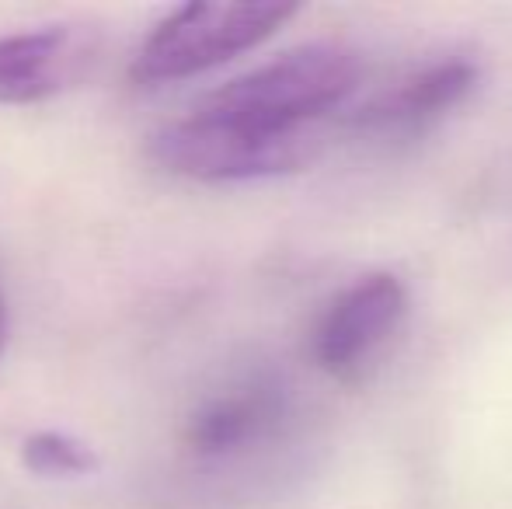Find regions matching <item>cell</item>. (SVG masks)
<instances>
[{"instance_id": "7a4b0ae2", "label": "cell", "mask_w": 512, "mask_h": 509, "mask_svg": "<svg viewBox=\"0 0 512 509\" xmlns=\"http://www.w3.org/2000/svg\"><path fill=\"white\" fill-rule=\"evenodd\" d=\"M297 14L286 0H213L185 4L154 28L133 60L140 84H168L206 74L262 46Z\"/></svg>"}, {"instance_id": "8992f818", "label": "cell", "mask_w": 512, "mask_h": 509, "mask_svg": "<svg viewBox=\"0 0 512 509\" xmlns=\"http://www.w3.org/2000/svg\"><path fill=\"white\" fill-rule=\"evenodd\" d=\"M279 415V398L272 387H237L230 394L206 401L189 422V447L199 457H223L258 440Z\"/></svg>"}, {"instance_id": "3957f363", "label": "cell", "mask_w": 512, "mask_h": 509, "mask_svg": "<svg viewBox=\"0 0 512 509\" xmlns=\"http://www.w3.org/2000/svg\"><path fill=\"white\" fill-rule=\"evenodd\" d=\"M405 286L391 272H370L349 283L314 332V356L335 381H356L405 318Z\"/></svg>"}, {"instance_id": "5b68a950", "label": "cell", "mask_w": 512, "mask_h": 509, "mask_svg": "<svg viewBox=\"0 0 512 509\" xmlns=\"http://www.w3.org/2000/svg\"><path fill=\"white\" fill-rule=\"evenodd\" d=\"M478 84V67L471 60H432L394 81L377 102L363 109V119L377 129H415L443 116L446 109L471 95Z\"/></svg>"}, {"instance_id": "52a82bcc", "label": "cell", "mask_w": 512, "mask_h": 509, "mask_svg": "<svg viewBox=\"0 0 512 509\" xmlns=\"http://www.w3.org/2000/svg\"><path fill=\"white\" fill-rule=\"evenodd\" d=\"M21 461L39 478H81L98 468V454L91 443L70 433H56V429L28 436L21 443Z\"/></svg>"}, {"instance_id": "277c9868", "label": "cell", "mask_w": 512, "mask_h": 509, "mask_svg": "<svg viewBox=\"0 0 512 509\" xmlns=\"http://www.w3.org/2000/svg\"><path fill=\"white\" fill-rule=\"evenodd\" d=\"M102 60L91 25H46L0 39V105H35L77 88Z\"/></svg>"}, {"instance_id": "6da1fadb", "label": "cell", "mask_w": 512, "mask_h": 509, "mask_svg": "<svg viewBox=\"0 0 512 509\" xmlns=\"http://www.w3.org/2000/svg\"><path fill=\"white\" fill-rule=\"evenodd\" d=\"M363 81L345 42H307L234 77L154 136L161 168L196 182H251L297 171L317 150V123Z\"/></svg>"}, {"instance_id": "ba28073f", "label": "cell", "mask_w": 512, "mask_h": 509, "mask_svg": "<svg viewBox=\"0 0 512 509\" xmlns=\"http://www.w3.org/2000/svg\"><path fill=\"white\" fill-rule=\"evenodd\" d=\"M4 342H7V300L4 290H0V353H4Z\"/></svg>"}]
</instances>
